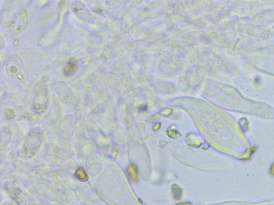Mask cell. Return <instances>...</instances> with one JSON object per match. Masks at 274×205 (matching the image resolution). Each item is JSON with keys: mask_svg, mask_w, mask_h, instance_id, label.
Listing matches in <instances>:
<instances>
[{"mask_svg": "<svg viewBox=\"0 0 274 205\" xmlns=\"http://www.w3.org/2000/svg\"><path fill=\"white\" fill-rule=\"evenodd\" d=\"M30 8L25 7L17 14L9 24V27L13 33H21L25 29L31 18Z\"/></svg>", "mask_w": 274, "mask_h": 205, "instance_id": "obj_1", "label": "cell"}, {"mask_svg": "<svg viewBox=\"0 0 274 205\" xmlns=\"http://www.w3.org/2000/svg\"><path fill=\"white\" fill-rule=\"evenodd\" d=\"M77 65L74 60H70L65 67L64 72L66 76H70L77 70Z\"/></svg>", "mask_w": 274, "mask_h": 205, "instance_id": "obj_2", "label": "cell"}]
</instances>
